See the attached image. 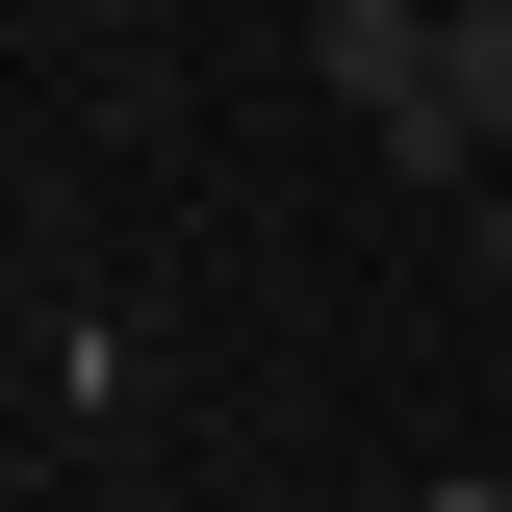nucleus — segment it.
Masks as SVG:
<instances>
[{
    "label": "nucleus",
    "mask_w": 512,
    "mask_h": 512,
    "mask_svg": "<svg viewBox=\"0 0 512 512\" xmlns=\"http://www.w3.org/2000/svg\"><path fill=\"white\" fill-rule=\"evenodd\" d=\"M308 77L410 154V180H461V154H487V128H461V77H436V0H308Z\"/></svg>",
    "instance_id": "obj_1"
},
{
    "label": "nucleus",
    "mask_w": 512,
    "mask_h": 512,
    "mask_svg": "<svg viewBox=\"0 0 512 512\" xmlns=\"http://www.w3.org/2000/svg\"><path fill=\"white\" fill-rule=\"evenodd\" d=\"M461 256H487V282H512V180H487V205H461Z\"/></svg>",
    "instance_id": "obj_3"
},
{
    "label": "nucleus",
    "mask_w": 512,
    "mask_h": 512,
    "mask_svg": "<svg viewBox=\"0 0 512 512\" xmlns=\"http://www.w3.org/2000/svg\"><path fill=\"white\" fill-rule=\"evenodd\" d=\"M436 77H461V128H512V0H436Z\"/></svg>",
    "instance_id": "obj_2"
}]
</instances>
